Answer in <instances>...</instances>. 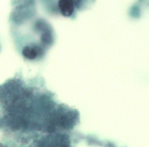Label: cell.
Instances as JSON below:
<instances>
[{"instance_id":"1","label":"cell","mask_w":149,"mask_h":147,"mask_svg":"<svg viewBox=\"0 0 149 147\" xmlns=\"http://www.w3.org/2000/svg\"><path fill=\"white\" fill-rule=\"evenodd\" d=\"M84 3V1H60L58 3V8L59 12L63 16L71 17L76 15V12L82 7Z\"/></svg>"}]
</instances>
